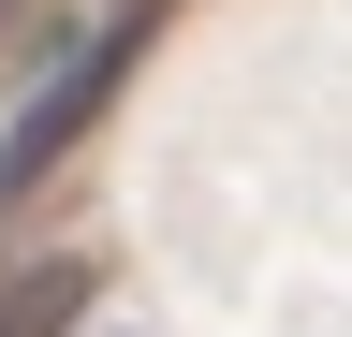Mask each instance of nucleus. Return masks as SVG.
Listing matches in <instances>:
<instances>
[{
  "label": "nucleus",
  "instance_id": "obj_1",
  "mask_svg": "<svg viewBox=\"0 0 352 337\" xmlns=\"http://www.w3.org/2000/svg\"><path fill=\"white\" fill-rule=\"evenodd\" d=\"M118 73H132V30H103V45H74V59H59V73H44V89H30V117H15V132H0V205H15V191L44 176V161H59V147L88 132V117L118 103Z\"/></svg>",
  "mask_w": 352,
  "mask_h": 337
},
{
  "label": "nucleus",
  "instance_id": "obj_2",
  "mask_svg": "<svg viewBox=\"0 0 352 337\" xmlns=\"http://www.w3.org/2000/svg\"><path fill=\"white\" fill-rule=\"evenodd\" d=\"M88 323V264H15L0 279V337H74Z\"/></svg>",
  "mask_w": 352,
  "mask_h": 337
}]
</instances>
